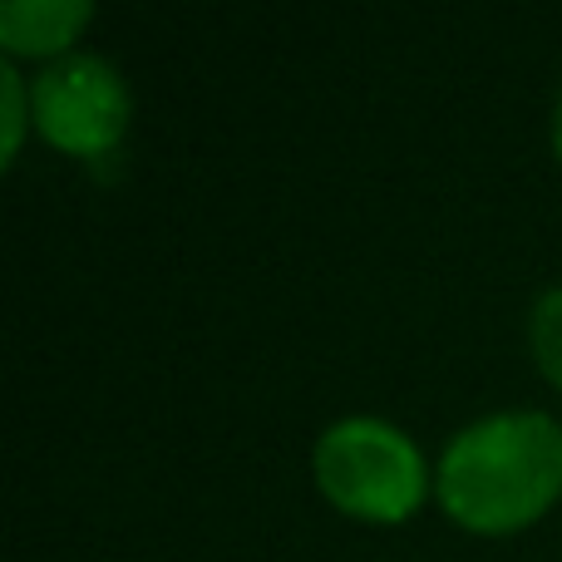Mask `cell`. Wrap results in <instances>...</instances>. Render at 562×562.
<instances>
[{
    "label": "cell",
    "instance_id": "4",
    "mask_svg": "<svg viewBox=\"0 0 562 562\" xmlns=\"http://www.w3.org/2000/svg\"><path fill=\"white\" fill-rule=\"evenodd\" d=\"M89 15H94L89 0H5L0 5V45L25 49V55H49V49H65L75 30H85Z\"/></svg>",
    "mask_w": 562,
    "mask_h": 562
},
{
    "label": "cell",
    "instance_id": "6",
    "mask_svg": "<svg viewBox=\"0 0 562 562\" xmlns=\"http://www.w3.org/2000/svg\"><path fill=\"white\" fill-rule=\"evenodd\" d=\"M0 99H5V158L20 148V134H25V79H20V69L0 65Z\"/></svg>",
    "mask_w": 562,
    "mask_h": 562
},
{
    "label": "cell",
    "instance_id": "1",
    "mask_svg": "<svg viewBox=\"0 0 562 562\" xmlns=\"http://www.w3.org/2000/svg\"><path fill=\"white\" fill-rule=\"evenodd\" d=\"M562 488V425L548 409H494L449 435L435 464L445 514L479 533H508Z\"/></svg>",
    "mask_w": 562,
    "mask_h": 562
},
{
    "label": "cell",
    "instance_id": "3",
    "mask_svg": "<svg viewBox=\"0 0 562 562\" xmlns=\"http://www.w3.org/2000/svg\"><path fill=\"white\" fill-rule=\"evenodd\" d=\"M30 114L40 134L65 154L99 158L124 138L128 128V89L124 75L104 55L69 49L49 59L30 85Z\"/></svg>",
    "mask_w": 562,
    "mask_h": 562
},
{
    "label": "cell",
    "instance_id": "7",
    "mask_svg": "<svg viewBox=\"0 0 562 562\" xmlns=\"http://www.w3.org/2000/svg\"><path fill=\"white\" fill-rule=\"evenodd\" d=\"M553 148H558V158H562V89H558V99H553Z\"/></svg>",
    "mask_w": 562,
    "mask_h": 562
},
{
    "label": "cell",
    "instance_id": "5",
    "mask_svg": "<svg viewBox=\"0 0 562 562\" xmlns=\"http://www.w3.org/2000/svg\"><path fill=\"white\" fill-rule=\"evenodd\" d=\"M528 340H533V356L543 366V375L562 385V286H543L528 311Z\"/></svg>",
    "mask_w": 562,
    "mask_h": 562
},
{
    "label": "cell",
    "instance_id": "2",
    "mask_svg": "<svg viewBox=\"0 0 562 562\" xmlns=\"http://www.w3.org/2000/svg\"><path fill=\"white\" fill-rule=\"evenodd\" d=\"M316 484L330 504L356 518L395 524L419 508L429 488V469L419 445L400 425L380 415H340L316 435L311 449Z\"/></svg>",
    "mask_w": 562,
    "mask_h": 562
}]
</instances>
